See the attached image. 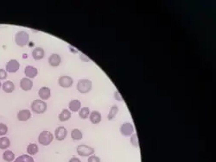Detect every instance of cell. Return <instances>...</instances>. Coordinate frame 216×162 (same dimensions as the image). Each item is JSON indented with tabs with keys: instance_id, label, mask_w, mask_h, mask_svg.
Listing matches in <instances>:
<instances>
[{
	"instance_id": "8",
	"label": "cell",
	"mask_w": 216,
	"mask_h": 162,
	"mask_svg": "<svg viewBox=\"0 0 216 162\" xmlns=\"http://www.w3.org/2000/svg\"><path fill=\"white\" fill-rule=\"evenodd\" d=\"M67 135H68V131H67L65 127H58L57 129L55 130V131H54L55 139L58 140H64L65 138H66V136H67Z\"/></svg>"
},
{
	"instance_id": "25",
	"label": "cell",
	"mask_w": 216,
	"mask_h": 162,
	"mask_svg": "<svg viewBox=\"0 0 216 162\" xmlns=\"http://www.w3.org/2000/svg\"><path fill=\"white\" fill-rule=\"evenodd\" d=\"M14 158H15V155L12 153V152L10 151V150L5 151L4 153V155H3V159H4L5 161H7V162L13 161V160H14Z\"/></svg>"
},
{
	"instance_id": "30",
	"label": "cell",
	"mask_w": 216,
	"mask_h": 162,
	"mask_svg": "<svg viewBox=\"0 0 216 162\" xmlns=\"http://www.w3.org/2000/svg\"><path fill=\"white\" fill-rule=\"evenodd\" d=\"M7 78V72L4 69H0V79H5Z\"/></svg>"
},
{
	"instance_id": "4",
	"label": "cell",
	"mask_w": 216,
	"mask_h": 162,
	"mask_svg": "<svg viewBox=\"0 0 216 162\" xmlns=\"http://www.w3.org/2000/svg\"><path fill=\"white\" fill-rule=\"evenodd\" d=\"M53 139H54V135L49 131H43L39 135L38 141L40 144L43 145V146H48L52 142Z\"/></svg>"
},
{
	"instance_id": "11",
	"label": "cell",
	"mask_w": 216,
	"mask_h": 162,
	"mask_svg": "<svg viewBox=\"0 0 216 162\" xmlns=\"http://www.w3.org/2000/svg\"><path fill=\"white\" fill-rule=\"evenodd\" d=\"M24 73L25 75L28 77V78H30V79H33L35 78L37 73H38V70L34 67V66H27L24 69Z\"/></svg>"
},
{
	"instance_id": "1",
	"label": "cell",
	"mask_w": 216,
	"mask_h": 162,
	"mask_svg": "<svg viewBox=\"0 0 216 162\" xmlns=\"http://www.w3.org/2000/svg\"><path fill=\"white\" fill-rule=\"evenodd\" d=\"M77 90L82 94L89 92L92 90V81L86 79H80L77 83Z\"/></svg>"
},
{
	"instance_id": "7",
	"label": "cell",
	"mask_w": 216,
	"mask_h": 162,
	"mask_svg": "<svg viewBox=\"0 0 216 162\" xmlns=\"http://www.w3.org/2000/svg\"><path fill=\"white\" fill-rule=\"evenodd\" d=\"M74 80L69 76H61L59 78V85L63 88H69L73 85Z\"/></svg>"
},
{
	"instance_id": "3",
	"label": "cell",
	"mask_w": 216,
	"mask_h": 162,
	"mask_svg": "<svg viewBox=\"0 0 216 162\" xmlns=\"http://www.w3.org/2000/svg\"><path fill=\"white\" fill-rule=\"evenodd\" d=\"M31 110L36 113L42 114L47 110V104L42 99H36L31 104Z\"/></svg>"
},
{
	"instance_id": "12",
	"label": "cell",
	"mask_w": 216,
	"mask_h": 162,
	"mask_svg": "<svg viewBox=\"0 0 216 162\" xmlns=\"http://www.w3.org/2000/svg\"><path fill=\"white\" fill-rule=\"evenodd\" d=\"M38 95L42 100H46L50 97V89L49 87H42L38 91Z\"/></svg>"
},
{
	"instance_id": "18",
	"label": "cell",
	"mask_w": 216,
	"mask_h": 162,
	"mask_svg": "<svg viewBox=\"0 0 216 162\" xmlns=\"http://www.w3.org/2000/svg\"><path fill=\"white\" fill-rule=\"evenodd\" d=\"M2 88H3L4 91L7 92V93H10V92H12L15 90V85L12 81L7 80L2 85Z\"/></svg>"
},
{
	"instance_id": "22",
	"label": "cell",
	"mask_w": 216,
	"mask_h": 162,
	"mask_svg": "<svg viewBox=\"0 0 216 162\" xmlns=\"http://www.w3.org/2000/svg\"><path fill=\"white\" fill-rule=\"evenodd\" d=\"M11 141L7 137H1L0 138V149H5L10 147Z\"/></svg>"
},
{
	"instance_id": "15",
	"label": "cell",
	"mask_w": 216,
	"mask_h": 162,
	"mask_svg": "<svg viewBox=\"0 0 216 162\" xmlns=\"http://www.w3.org/2000/svg\"><path fill=\"white\" fill-rule=\"evenodd\" d=\"M31 113L29 110H22L18 113V118L19 121H27L28 119L30 118Z\"/></svg>"
},
{
	"instance_id": "14",
	"label": "cell",
	"mask_w": 216,
	"mask_h": 162,
	"mask_svg": "<svg viewBox=\"0 0 216 162\" xmlns=\"http://www.w3.org/2000/svg\"><path fill=\"white\" fill-rule=\"evenodd\" d=\"M69 107L71 111H78L81 109V103L78 99H74V100H71L69 102Z\"/></svg>"
},
{
	"instance_id": "21",
	"label": "cell",
	"mask_w": 216,
	"mask_h": 162,
	"mask_svg": "<svg viewBox=\"0 0 216 162\" xmlns=\"http://www.w3.org/2000/svg\"><path fill=\"white\" fill-rule=\"evenodd\" d=\"M71 137L74 140H80L82 139V133L78 129H75L71 132Z\"/></svg>"
},
{
	"instance_id": "6",
	"label": "cell",
	"mask_w": 216,
	"mask_h": 162,
	"mask_svg": "<svg viewBox=\"0 0 216 162\" xmlns=\"http://www.w3.org/2000/svg\"><path fill=\"white\" fill-rule=\"evenodd\" d=\"M134 128L133 125L130 123H126L122 124V126L120 127V133L122 134L124 136H130L131 135V134L133 133Z\"/></svg>"
},
{
	"instance_id": "32",
	"label": "cell",
	"mask_w": 216,
	"mask_h": 162,
	"mask_svg": "<svg viewBox=\"0 0 216 162\" xmlns=\"http://www.w3.org/2000/svg\"><path fill=\"white\" fill-rule=\"evenodd\" d=\"M1 86H2V85H1V83H0V87H1Z\"/></svg>"
},
{
	"instance_id": "26",
	"label": "cell",
	"mask_w": 216,
	"mask_h": 162,
	"mask_svg": "<svg viewBox=\"0 0 216 162\" xmlns=\"http://www.w3.org/2000/svg\"><path fill=\"white\" fill-rule=\"evenodd\" d=\"M27 152L30 155H36V154H37V152H38V146L35 144V143H30L28 146V148H27Z\"/></svg>"
},
{
	"instance_id": "17",
	"label": "cell",
	"mask_w": 216,
	"mask_h": 162,
	"mask_svg": "<svg viewBox=\"0 0 216 162\" xmlns=\"http://www.w3.org/2000/svg\"><path fill=\"white\" fill-rule=\"evenodd\" d=\"M90 121L93 124H98L100 123L101 115L100 113L97 110H94L90 114Z\"/></svg>"
},
{
	"instance_id": "9",
	"label": "cell",
	"mask_w": 216,
	"mask_h": 162,
	"mask_svg": "<svg viewBox=\"0 0 216 162\" xmlns=\"http://www.w3.org/2000/svg\"><path fill=\"white\" fill-rule=\"evenodd\" d=\"M20 64L16 60H11L6 64V71L8 72H16L19 69Z\"/></svg>"
},
{
	"instance_id": "16",
	"label": "cell",
	"mask_w": 216,
	"mask_h": 162,
	"mask_svg": "<svg viewBox=\"0 0 216 162\" xmlns=\"http://www.w3.org/2000/svg\"><path fill=\"white\" fill-rule=\"evenodd\" d=\"M44 54H45V53H44L43 48H42V47H36V48L32 51L33 58H34L35 60H36V61L42 60V59L44 57Z\"/></svg>"
},
{
	"instance_id": "5",
	"label": "cell",
	"mask_w": 216,
	"mask_h": 162,
	"mask_svg": "<svg viewBox=\"0 0 216 162\" xmlns=\"http://www.w3.org/2000/svg\"><path fill=\"white\" fill-rule=\"evenodd\" d=\"M77 153L80 156L87 157V156H90L94 154V149L89 146H86V145H80L77 147Z\"/></svg>"
},
{
	"instance_id": "28",
	"label": "cell",
	"mask_w": 216,
	"mask_h": 162,
	"mask_svg": "<svg viewBox=\"0 0 216 162\" xmlns=\"http://www.w3.org/2000/svg\"><path fill=\"white\" fill-rule=\"evenodd\" d=\"M131 143L135 146V147H138V140H137V135H132L131 137Z\"/></svg>"
},
{
	"instance_id": "29",
	"label": "cell",
	"mask_w": 216,
	"mask_h": 162,
	"mask_svg": "<svg viewBox=\"0 0 216 162\" xmlns=\"http://www.w3.org/2000/svg\"><path fill=\"white\" fill-rule=\"evenodd\" d=\"M87 162H100V159L95 155H91L87 160Z\"/></svg>"
},
{
	"instance_id": "2",
	"label": "cell",
	"mask_w": 216,
	"mask_h": 162,
	"mask_svg": "<svg viewBox=\"0 0 216 162\" xmlns=\"http://www.w3.org/2000/svg\"><path fill=\"white\" fill-rule=\"evenodd\" d=\"M29 39V36L28 33L23 30L18 31L16 36H15V41L16 43L18 44L19 47H24L26 44L28 43Z\"/></svg>"
},
{
	"instance_id": "23",
	"label": "cell",
	"mask_w": 216,
	"mask_h": 162,
	"mask_svg": "<svg viewBox=\"0 0 216 162\" xmlns=\"http://www.w3.org/2000/svg\"><path fill=\"white\" fill-rule=\"evenodd\" d=\"M90 115V110L88 107H83L80 109V110L79 112L80 117L81 119H86Z\"/></svg>"
},
{
	"instance_id": "31",
	"label": "cell",
	"mask_w": 216,
	"mask_h": 162,
	"mask_svg": "<svg viewBox=\"0 0 216 162\" xmlns=\"http://www.w3.org/2000/svg\"><path fill=\"white\" fill-rule=\"evenodd\" d=\"M69 162H80V160L78 158L74 157V158H72L71 160H69Z\"/></svg>"
},
{
	"instance_id": "13",
	"label": "cell",
	"mask_w": 216,
	"mask_h": 162,
	"mask_svg": "<svg viewBox=\"0 0 216 162\" xmlns=\"http://www.w3.org/2000/svg\"><path fill=\"white\" fill-rule=\"evenodd\" d=\"M61 61V59L60 57V55L57 54H51L49 58V65L52 66H58L60 65V63Z\"/></svg>"
},
{
	"instance_id": "27",
	"label": "cell",
	"mask_w": 216,
	"mask_h": 162,
	"mask_svg": "<svg viewBox=\"0 0 216 162\" xmlns=\"http://www.w3.org/2000/svg\"><path fill=\"white\" fill-rule=\"evenodd\" d=\"M8 128L4 123H0V135H4L7 134Z\"/></svg>"
},
{
	"instance_id": "20",
	"label": "cell",
	"mask_w": 216,
	"mask_h": 162,
	"mask_svg": "<svg viewBox=\"0 0 216 162\" xmlns=\"http://www.w3.org/2000/svg\"><path fill=\"white\" fill-rule=\"evenodd\" d=\"M14 162H34V159L27 155H23L16 159Z\"/></svg>"
},
{
	"instance_id": "19",
	"label": "cell",
	"mask_w": 216,
	"mask_h": 162,
	"mask_svg": "<svg viewBox=\"0 0 216 162\" xmlns=\"http://www.w3.org/2000/svg\"><path fill=\"white\" fill-rule=\"evenodd\" d=\"M70 117H71V112L69 111L68 109H64V110L61 112V114L59 115V120H60L61 122L68 121Z\"/></svg>"
},
{
	"instance_id": "10",
	"label": "cell",
	"mask_w": 216,
	"mask_h": 162,
	"mask_svg": "<svg viewBox=\"0 0 216 162\" xmlns=\"http://www.w3.org/2000/svg\"><path fill=\"white\" fill-rule=\"evenodd\" d=\"M20 86L23 91H29L33 86L32 80L28 78H23L20 81Z\"/></svg>"
},
{
	"instance_id": "24",
	"label": "cell",
	"mask_w": 216,
	"mask_h": 162,
	"mask_svg": "<svg viewBox=\"0 0 216 162\" xmlns=\"http://www.w3.org/2000/svg\"><path fill=\"white\" fill-rule=\"evenodd\" d=\"M118 112H119V107H118L117 105H113L112 107H111L107 116L108 120H112V119L114 118L116 116V115L118 114Z\"/></svg>"
}]
</instances>
